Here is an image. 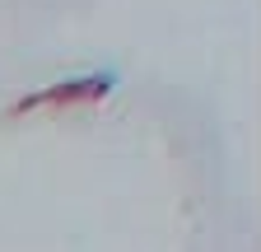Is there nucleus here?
I'll list each match as a JSON object with an SVG mask.
<instances>
[{
	"label": "nucleus",
	"instance_id": "nucleus-1",
	"mask_svg": "<svg viewBox=\"0 0 261 252\" xmlns=\"http://www.w3.org/2000/svg\"><path fill=\"white\" fill-rule=\"evenodd\" d=\"M108 93H112L108 75H84V80H65V84L42 89V103H103Z\"/></svg>",
	"mask_w": 261,
	"mask_h": 252
}]
</instances>
